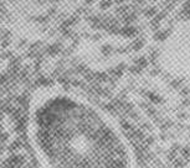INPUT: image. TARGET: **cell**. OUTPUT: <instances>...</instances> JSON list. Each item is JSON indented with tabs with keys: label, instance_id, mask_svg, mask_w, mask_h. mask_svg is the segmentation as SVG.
Masks as SVG:
<instances>
[{
	"label": "cell",
	"instance_id": "6da1fadb",
	"mask_svg": "<svg viewBox=\"0 0 190 168\" xmlns=\"http://www.w3.org/2000/svg\"><path fill=\"white\" fill-rule=\"evenodd\" d=\"M27 137L45 168H131L127 142L113 121L72 92L46 89L29 105Z\"/></svg>",
	"mask_w": 190,
	"mask_h": 168
}]
</instances>
